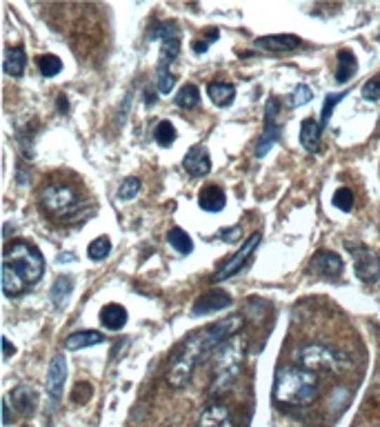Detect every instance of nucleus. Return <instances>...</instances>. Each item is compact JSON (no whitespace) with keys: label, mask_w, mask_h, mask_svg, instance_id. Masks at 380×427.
Returning a JSON list of instances; mask_svg holds the SVG:
<instances>
[{"label":"nucleus","mask_w":380,"mask_h":427,"mask_svg":"<svg viewBox=\"0 0 380 427\" xmlns=\"http://www.w3.org/2000/svg\"><path fill=\"white\" fill-rule=\"evenodd\" d=\"M334 205L341 211H351V207H354V192H351L349 187H341V190H336Z\"/></svg>","instance_id":"7c9ffc66"},{"label":"nucleus","mask_w":380,"mask_h":427,"mask_svg":"<svg viewBox=\"0 0 380 427\" xmlns=\"http://www.w3.org/2000/svg\"><path fill=\"white\" fill-rule=\"evenodd\" d=\"M294 363L298 367H305L309 372H329V374H338V372H345L351 360L341 354L332 350V347L322 345V343H309V345H303L298 347L294 352Z\"/></svg>","instance_id":"39448f33"},{"label":"nucleus","mask_w":380,"mask_h":427,"mask_svg":"<svg viewBox=\"0 0 380 427\" xmlns=\"http://www.w3.org/2000/svg\"><path fill=\"white\" fill-rule=\"evenodd\" d=\"M362 98H365V100H369V103L380 100V76L369 78L367 83L362 85Z\"/></svg>","instance_id":"72a5a7b5"},{"label":"nucleus","mask_w":380,"mask_h":427,"mask_svg":"<svg viewBox=\"0 0 380 427\" xmlns=\"http://www.w3.org/2000/svg\"><path fill=\"white\" fill-rule=\"evenodd\" d=\"M198 205L205 211H211V214L223 211L225 205H227V196H225V192L221 190L218 185H207L198 196Z\"/></svg>","instance_id":"f3484780"},{"label":"nucleus","mask_w":380,"mask_h":427,"mask_svg":"<svg viewBox=\"0 0 380 427\" xmlns=\"http://www.w3.org/2000/svg\"><path fill=\"white\" fill-rule=\"evenodd\" d=\"M256 47L271 51V53H287V51H294V49L301 47V40H298L296 36H289V34H276V36L258 38Z\"/></svg>","instance_id":"4468645a"},{"label":"nucleus","mask_w":380,"mask_h":427,"mask_svg":"<svg viewBox=\"0 0 380 427\" xmlns=\"http://www.w3.org/2000/svg\"><path fill=\"white\" fill-rule=\"evenodd\" d=\"M358 72V63H356V56L351 51L343 49L338 51V72H336V83L345 85L347 80H351Z\"/></svg>","instance_id":"4be33fe9"},{"label":"nucleus","mask_w":380,"mask_h":427,"mask_svg":"<svg viewBox=\"0 0 380 427\" xmlns=\"http://www.w3.org/2000/svg\"><path fill=\"white\" fill-rule=\"evenodd\" d=\"M207 93H209V98H211V103L216 105V107H227L229 103L234 100V96H236V89L229 85V83H211L209 87H207Z\"/></svg>","instance_id":"b1692460"},{"label":"nucleus","mask_w":380,"mask_h":427,"mask_svg":"<svg viewBox=\"0 0 380 427\" xmlns=\"http://www.w3.org/2000/svg\"><path fill=\"white\" fill-rule=\"evenodd\" d=\"M7 398H9V403L16 405V409H20L22 414H32L36 407L34 392L27 390V387H16V390H11V394Z\"/></svg>","instance_id":"393cba45"},{"label":"nucleus","mask_w":380,"mask_h":427,"mask_svg":"<svg viewBox=\"0 0 380 427\" xmlns=\"http://www.w3.org/2000/svg\"><path fill=\"white\" fill-rule=\"evenodd\" d=\"M89 396H91V385L89 383H78L74 387V394H72L74 403H87Z\"/></svg>","instance_id":"4c0bfd02"},{"label":"nucleus","mask_w":380,"mask_h":427,"mask_svg":"<svg viewBox=\"0 0 380 427\" xmlns=\"http://www.w3.org/2000/svg\"><path fill=\"white\" fill-rule=\"evenodd\" d=\"M3 67L9 76H22L25 67H27V53L20 45L16 47H7L5 49V60H3Z\"/></svg>","instance_id":"412c9836"},{"label":"nucleus","mask_w":380,"mask_h":427,"mask_svg":"<svg viewBox=\"0 0 380 427\" xmlns=\"http://www.w3.org/2000/svg\"><path fill=\"white\" fill-rule=\"evenodd\" d=\"M261 240H263V236L258 234V232L251 234V236L245 240V245H242L227 263H223V265L218 267V272H216V276H214L216 283H223V280L236 276V274L242 270V267H247V261L251 258V254L256 251V247L261 245Z\"/></svg>","instance_id":"6e6552de"},{"label":"nucleus","mask_w":380,"mask_h":427,"mask_svg":"<svg viewBox=\"0 0 380 427\" xmlns=\"http://www.w3.org/2000/svg\"><path fill=\"white\" fill-rule=\"evenodd\" d=\"M3 347H5V360H9L13 354V345L9 343V339H3Z\"/></svg>","instance_id":"a19ab883"},{"label":"nucleus","mask_w":380,"mask_h":427,"mask_svg":"<svg viewBox=\"0 0 380 427\" xmlns=\"http://www.w3.org/2000/svg\"><path fill=\"white\" fill-rule=\"evenodd\" d=\"M198 103H200V91H198V87L196 85H185L181 91H178V96H176V105L181 107V110H196L198 107Z\"/></svg>","instance_id":"a878e982"},{"label":"nucleus","mask_w":380,"mask_h":427,"mask_svg":"<svg viewBox=\"0 0 380 427\" xmlns=\"http://www.w3.org/2000/svg\"><path fill=\"white\" fill-rule=\"evenodd\" d=\"M349 254L354 256V272L356 276L362 280V283H376L380 278V256L376 251L367 249V247H356V245H349Z\"/></svg>","instance_id":"1a4fd4ad"},{"label":"nucleus","mask_w":380,"mask_h":427,"mask_svg":"<svg viewBox=\"0 0 380 427\" xmlns=\"http://www.w3.org/2000/svg\"><path fill=\"white\" fill-rule=\"evenodd\" d=\"M320 385L314 372L298 365H284L276 369L274 379V398L284 405H311L318 398Z\"/></svg>","instance_id":"7ed1b4c3"},{"label":"nucleus","mask_w":380,"mask_h":427,"mask_svg":"<svg viewBox=\"0 0 380 427\" xmlns=\"http://www.w3.org/2000/svg\"><path fill=\"white\" fill-rule=\"evenodd\" d=\"M242 327H245V318H242V314H232V316L221 318V320H216V323L198 329L189 339H185L169 365L167 383L171 387H176V390L185 387L189 381H192L194 369L200 363H205L207 358H211L214 352L218 350L223 343L238 336Z\"/></svg>","instance_id":"f257e3e1"},{"label":"nucleus","mask_w":380,"mask_h":427,"mask_svg":"<svg viewBox=\"0 0 380 427\" xmlns=\"http://www.w3.org/2000/svg\"><path fill=\"white\" fill-rule=\"evenodd\" d=\"M247 354V343L245 339L234 336L227 343H223L218 350L214 352V383H211V392L223 394L229 385L234 383L238 376V372L242 367V360Z\"/></svg>","instance_id":"20e7f679"},{"label":"nucleus","mask_w":380,"mask_h":427,"mask_svg":"<svg viewBox=\"0 0 380 427\" xmlns=\"http://www.w3.org/2000/svg\"><path fill=\"white\" fill-rule=\"evenodd\" d=\"M176 87V76L171 70H158V93H171Z\"/></svg>","instance_id":"c9c22d12"},{"label":"nucleus","mask_w":380,"mask_h":427,"mask_svg":"<svg viewBox=\"0 0 380 427\" xmlns=\"http://www.w3.org/2000/svg\"><path fill=\"white\" fill-rule=\"evenodd\" d=\"M183 167L189 176H207L209 169H211V156L207 152V147L202 145H194L189 147V152L183 158Z\"/></svg>","instance_id":"9b49d317"},{"label":"nucleus","mask_w":380,"mask_h":427,"mask_svg":"<svg viewBox=\"0 0 380 427\" xmlns=\"http://www.w3.org/2000/svg\"><path fill=\"white\" fill-rule=\"evenodd\" d=\"M320 133H322V127H320V123H316L314 118L303 120V125H301V145L309 154H316L320 150Z\"/></svg>","instance_id":"aec40b11"},{"label":"nucleus","mask_w":380,"mask_h":427,"mask_svg":"<svg viewBox=\"0 0 380 427\" xmlns=\"http://www.w3.org/2000/svg\"><path fill=\"white\" fill-rule=\"evenodd\" d=\"M105 343V336L96 329H83V331H74L67 336L65 341V347L72 352H78V350H85V347H93V345H100Z\"/></svg>","instance_id":"dca6fc26"},{"label":"nucleus","mask_w":380,"mask_h":427,"mask_svg":"<svg viewBox=\"0 0 380 427\" xmlns=\"http://www.w3.org/2000/svg\"><path fill=\"white\" fill-rule=\"evenodd\" d=\"M347 96V91H341V93H329L327 98H325V107H322V118H320V127H325V123L332 118V112L336 110V105L341 103L343 98Z\"/></svg>","instance_id":"473e14b6"},{"label":"nucleus","mask_w":380,"mask_h":427,"mask_svg":"<svg viewBox=\"0 0 380 427\" xmlns=\"http://www.w3.org/2000/svg\"><path fill=\"white\" fill-rule=\"evenodd\" d=\"M72 289H74V283L70 276H58L56 280H53V287H51V303L58 307V310H63V307L67 305V301H70L72 296Z\"/></svg>","instance_id":"5701e85b"},{"label":"nucleus","mask_w":380,"mask_h":427,"mask_svg":"<svg viewBox=\"0 0 380 427\" xmlns=\"http://www.w3.org/2000/svg\"><path fill=\"white\" fill-rule=\"evenodd\" d=\"M167 240H169V245L176 251H181V254H189V251L194 249L192 238H189V234L185 230H181V227H173V230L167 234Z\"/></svg>","instance_id":"bb28decb"},{"label":"nucleus","mask_w":380,"mask_h":427,"mask_svg":"<svg viewBox=\"0 0 380 427\" xmlns=\"http://www.w3.org/2000/svg\"><path fill=\"white\" fill-rule=\"evenodd\" d=\"M38 67H40V72H43V76L51 78L63 72V60L58 56H53V53H45V56L38 58Z\"/></svg>","instance_id":"c85d7f7f"},{"label":"nucleus","mask_w":380,"mask_h":427,"mask_svg":"<svg viewBox=\"0 0 380 427\" xmlns=\"http://www.w3.org/2000/svg\"><path fill=\"white\" fill-rule=\"evenodd\" d=\"M214 40H218V29H209V32H207V38H205V40L196 38L194 43H192V49H194V53H205V51H207V47H209V43H214Z\"/></svg>","instance_id":"e433bc0d"},{"label":"nucleus","mask_w":380,"mask_h":427,"mask_svg":"<svg viewBox=\"0 0 380 427\" xmlns=\"http://www.w3.org/2000/svg\"><path fill=\"white\" fill-rule=\"evenodd\" d=\"M67 381V360L63 354H56L49 363L47 372V400H49V409H56L63 396V387Z\"/></svg>","instance_id":"9d476101"},{"label":"nucleus","mask_w":380,"mask_h":427,"mask_svg":"<svg viewBox=\"0 0 380 427\" xmlns=\"http://www.w3.org/2000/svg\"><path fill=\"white\" fill-rule=\"evenodd\" d=\"M60 261H76V256H74V254H63Z\"/></svg>","instance_id":"37998d69"},{"label":"nucleus","mask_w":380,"mask_h":427,"mask_svg":"<svg viewBox=\"0 0 380 427\" xmlns=\"http://www.w3.org/2000/svg\"><path fill=\"white\" fill-rule=\"evenodd\" d=\"M58 110H60L63 114L70 112V107H67V98H65V96H60V98H58Z\"/></svg>","instance_id":"79ce46f5"},{"label":"nucleus","mask_w":380,"mask_h":427,"mask_svg":"<svg viewBox=\"0 0 380 427\" xmlns=\"http://www.w3.org/2000/svg\"><path fill=\"white\" fill-rule=\"evenodd\" d=\"M229 305H232V296H229L227 291H223V289H211V291H207V294H202V296L196 301L192 314H194V316H205V314H211V312L227 310Z\"/></svg>","instance_id":"ddd939ff"},{"label":"nucleus","mask_w":380,"mask_h":427,"mask_svg":"<svg viewBox=\"0 0 380 427\" xmlns=\"http://www.w3.org/2000/svg\"><path fill=\"white\" fill-rule=\"evenodd\" d=\"M110 251H112V240L107 236H98L96 240H91V243H89L87 256L91 261H103V258L110 256Z\"/></svg>","instance_id":"cd10ccee"},{"label":"nucleus","mask_w":380,"mask_h":427,"mask_svg":"<svg viewBox=\"0 0 380 427\" xmlns=\"http://www.w3.org/2000/svg\"><path fill=\"white\" fill-rule=\"evenodd\" d=\"M154 138H156L158 145L169 147L176 140V127L169 123V120H160V123L156 125V129H154Z\"/></svg>","instance_id":"c756f323"},{"label":"nucleus","mask_w":380,"mask_h":427,"mask_svg":"<svg viewBox=\"0 0 380 427\" xmlns=\"http://www.w3.org/2000/svg\"><path fill=\"white\" fill-rule=\"evenodd\" d=\"M198 427H234L232 412L223 403H214L200 414Z\"/></svg>","instance_id":"2eb2a0df"},{"label":"nucleus","mask_w":380,"mask_h":427,"mask_svg":"<svg viewBox=\"0 0 380 427\" xmlns=\"http://www.w3.org/2000/svg\"><path fill=\"white\" fill-rule=\"evenodd\" d=\"M91 194L85 190L83 180L74 173H53L40 185L38 205L47 216L58 225H76L89 214Z\"/></svg>","instance_id":"f03ea898"},{"label":"nucleus","mask_w":380,"mask_h":427,"mask_svg":"<svg viewBox=\"0 0 380 427\" xmlns=\"http://www.w3.org/2000/svg\"><path fill=\"white\" fill-rule=\"evenodd\" d=\"M3 423L11 425V405H9V398L3 400Z\"/></svg>","instance_id":"ea45409f"},{"label":"nucleus","mask_w":380,"mask_h":427,"mask_svg":"<svg viewBox=\"0 0 380 427\" xmlns=\"http://www.w3.org/2000/svg\"><path fill=\"white\" fill-rule=\"evenodd\" d=\"M309 270L322 278H338L343 274V258L334 251H318L309 263Z\"/></svg>","instance_id":"f8f14e48"},{"label":"nucleus","mask_w":380,"mask_h":427,"mask_svg":"<svg viewBox=\"0 0 380 427\" xmlns=\"http://www.w3.org/2000/svg\"><path fill=\"white\" fill-rule=\"evenodd\" d=\"M278 114H280V100L276 96H271L267 100V112H265V131L263 136L258 138V145H256V156L263 158L267 156V152L274 147V143L280 140V125H278Z\"/></svg>","instance_id":"0eeeda50"},{"label":"nucleus","mask_w":380,"mask_h":427,"mask_svg":"<svg viewBox=\"0 0 380 427\" xmlns=\"http://www.w3.org/2000/svg\"><path fill=\"white\" fill-rule=\"evenodd\" d=\"M140 187H143V183L138 178H125V183L120 185V190H118V198L120 200H131V198L138 196Z\"/></svg>","instance_id":"2f4dec72"},{"label":"nucleus","mask_w":380,"mask_h":427,"mask_svg":"<svg viewBox=\"0 0 380 427\" xmlns=\"http://www.w3.org/2000/svg\"><path fill=\"white\" fill-rule=\"evenodd\" d=\"M27 287H30V283H27V280L13 270V267L3 265V291H5V296H9V298L22 296Z\"/></svg>","instance_id":"a211bd4d"},{"label":"nucleus","mask_w":380,"mask_h":427,"mask_svg":"<svg viewBox=\"0 0 380 427\" xmlns=\"http://www.w3.org/2000/svg\"><path fill=\"white\" fill-rule=\"evenodd\" d=\"M22 427H27V425H22Z\"/></svg>","instance_id":"c03bdc74"},{"label":"nucleus","mask_w":380,"mask_h":427,"mask_svg":"<svg viewBox=\"0 0 380 427\" xmlns=\"http://www.w3.org/2000/svg\"><path fill=\"white\" fill-rule=\"evenodd\" d=\"M240 236H242L240 225H234V227H227V230H221V238L225 240V243H236Z\"/></svg>","instance_id":"58836bf2"},{"label":"nucleus","mask_w":380,"mask_h":427,"mask_svg":"<svg viewBox=\"0 0 380 427\" xmlns=\"http://www.w3.org/2000/svg\"><path fill=\"white\" fill-rule=\"evenodd\" d=\"M100 323L107 329H112V331L123 329L125 323H127V310H125L123 305H116V303L105 305L103 310H100Z\"/></svg>","instance_id":"6ab92c4d"},{"label":"nucleus","mask_w":380,"mask_h":427,"mask_svg":"<svg viewBox=\"0 0 380 427\" xmlns=\"http://www.w3.org/2000/svg\"><path fill=\"white\" fill-rule=\"evenodd\" d=\"M311 98H314V91H311L307 85H298L296 89H294V93H291V105L294 107H303V105H307V103H311Z\"/></svg>","instance_id":"f704fd0d"},{"label":"nucleus","mask_w":380,"mask_h":427,"mask_svg":"<svg viewBox=\"0 0 380 427\" xmlns=\"http://www.w3.org/2000/svg\"><path fill=\"white\" fill-rule=\"evenodd\" d=\"M5 265L13 267L27 283H38L45 274V258L40 249L25 243V240H13L5 247Z\"/></svg>","instance_id":"423d86ee"}]
</instances>
